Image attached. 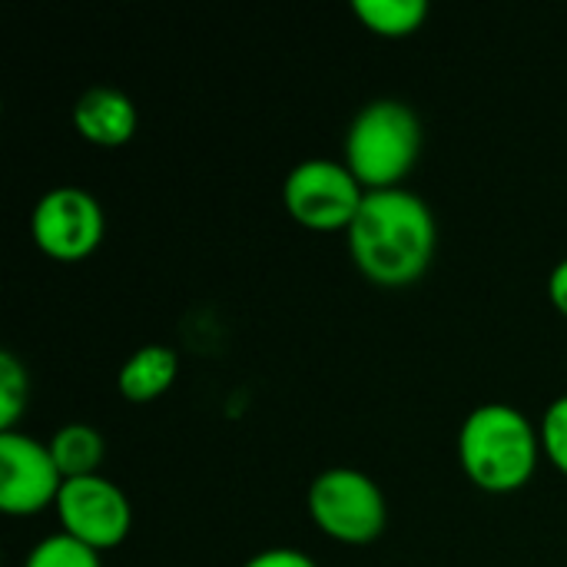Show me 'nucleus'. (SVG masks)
<instances>
[{"mask_svg": "<svg viewBox=\"0 0 567 567\" xmlns=\"http://www.w3.org/2000/svg\"><path fill=\"white\" fill-rule=\"evenodd\" d=\"M538 435H542V452H545V458L567 475V395H558L548 409H545V415H542V422H538Z\"/></svg>", "mask_w": 567, "mask_h": 567, "instance_id": "obj_15", "label": "nucleus"}, {"mask_svg": "<svg viewBox=\"0 0 567 567\" xmlns=\"http://www.w3.org/2000/svg\"><path fill=\"white\" fill-rule=\"evenodd\" d=\"M23 567H103V561H100V551L86 548L66 532H56L30 548Z\"/></svg>", "mask_w": 567, "mask_h": 567, "instance_id": "obj_14", "label": "nucleus"}, {"mask_svg": "<svg viewBox=\"0 0 567 567\" xmlns=\"http://www.w3.org/2000/svg\"><path fill=\"white\" fill-rule=\"evenodd\" d=\"M542 435L532 419L508 402L472 409L458 429V462L472 485L492 495L525 488L542 462Z\"/></svg>", "mask_w": 567, "mask_h": 567, "instance_id": "obj_2", "label": "nucleus"}, {"mask_svg": "<svg viewBox=\"0 0 567 567\" xmlns=\"http://www.w3.org/2000/svg\"><path fill=\"white\" fill-rule=\"evenodd\" d=\"M243 567H319L306 551L299 548H266L259 555H252Z\"/></svg>", "mask_w": 567, "mask_h": 567, "instance_id": "obj_16", "label": "nucleus"}, {"mask_svg": "<svg viewBox=\"0 0 567 567\" xmlns=\"http://www.w3.org/2000/svg\"><path fill=\"white\" fill-rule=\"evenodd\" d=\"M309 518L339 545H369L385 532L389 505L372 475L336 465L319 472L306 492Z\"/></svg>", "mask_w": 567, "mask_h": 567, "instance_id": "obj_4", "label": "nucleus"}, {"mask_svg": "<svg viewBox=\"0 0 567 567\" xmlns=\"http://www.w3.org/2000/svg\"><path fill=\"white\" fill-rule=\"evenodd\" d=\"M548 299L567 319V259L555 262V269L548 272Z\"/></svg>", "mask_w": 567, "mask_h": 567, "instance_id": "obj_17", "label": "nucleus"}, {"mask_svg": "<svg viewBox=\"0 0 567 567\" xmlns=\"http://www.w3.org/2000/svg\"><path fill=\"white\" fill-rule=\"evenodd\" d=\"M349 256L359 272L379 286H409L435 259L439 226L432 206L405 189H369L352 226L346 229Z\"/></svg>", "mask_w": 567, "mask_h": 567, "instance_id": "obj_1", "label": "nucleus"}, {"mask_svg": "<svg viewBox=\"0 0 567 567\" xmlns=\"http://www.w3.org/2000/svg\"><path fill=\"white\" fill-rule=\"evenodd\" d=\"M63 475L47 442L27 432H0V512L13 518L56 505Z\"/></svg>", "mask_w": 567, "mask_h": 567, "instance_id": "obj_8", "label": "nucleus"}, {"mask_svg": "<svg viewBox=\"0 0 567 567\" xmlns=\"http://www.w3.org/2000/svg\"><path fill=\"white\" fill-rule=\"evenodd\" d=\"M60 528L93 551H110L126 542L133 528V505L120 485L103 475L70 478L56 498Z\"/></svg>", "mask_w": 567, "mask_h": 567, "instance_id": "obj_7", "label": "nucleus"}, {"mask_svg": "<svg viewBox=\"0 0 567 567\" xmlns=\"http://www.w3.org/2000/svg\"><path fill=\"white\" fill-rule=\"evenodd\" d=\"M179 375V355L169 346H143L136 349L116 375V389L133 405H150L173 389Z\"/></svg>", "mask_w": 567, "mask_h": 567, "instance_id": "obj_10", "label": "nucleus"}, {"mask_svg": "<svg viewBox=\"0 0 567 567\" xmlns=\"http://www.w3.org/2000/svg\"><path fill=\"white\" fill-rule=\"evenodd\" d=\"M365 193L369 189L355 179V173L342 159H329V156H309L296 163L282 179L286 213L299 226L319 233L349 229Z\"/></svg>", "mask_w": 567, "mask_h": 567, "instance_id": "obj_5", "label": "nucleus"}, {"mask_svg": "<svg viewBox=\"0 0 567 567\" xmlns=\"http://www.w3.org/2000/svg\"><path fill=\"white\" fill-rule=\"evenodd\" d=\"M50 455L63 475V482L70 478H86V475H100L103 455H106V439L100 435L96 425L90 422H66L50 435Z\"/></svg>", "mask_w": 567, "mask_h": 567, "instance_id": "obj_11", "label": "nucleus"}, {"mask_svg": "<svg viewBox=\"0 0 567 567\" xmlns=\"http://www.w3.org/2000/svg\"><path fill=\"white\" fill-rule=\"evenodd\" d=\"M30 402L27 365L13 352H0V432H13Z\"/></svg>", "mask_w": 567, "mask_h": 567, "instance_id": "obj_13", "label": "nucleus"}, {"mask_svg": "<svg viewBox=\"0 0 567 567\" xmlns=\"http://www.w3.org/2000/svg\"><path fill=\"white\" fill-rule=\"evenodd\" d=\"M422 140L419 113L395 96H379L352 116L342 140V163L365 189H392L415 169Z\"/></svg>", "mask_w": 567, "mask_h": 567, "instance_id": "obj_3", "label": "nucleus"}, {"mask_svg": "<svg viewBox=\"0 0 567 567\" xmlns=\"http://www.w3.org/2000/svg\"><path fill=\"white\" fill-rule=\"evenodd\" d=\"M352 13L379 37H409L429 20V0H355Z\"/></svg>", "mask_w": 567, "mask_h": 567, "instance_id": "obj_12", "label": "nucleus"}, {"mask_svg": "<svg viewBox=\"0 0 567 567\" xmlns=\"http://www.w3.org/2000/svg\"><path fill=\"white\" fill-rule=\"evenodd\" d=\"M33 243L60 262L86 259L106 233V216L100 199L83 186H53L47 189L30 216Z\"/></svg>", "mask_w": 567, "mask_h": 567, "instance_id": "obj_6", "label": "nucleus"}, {"mask_svg": "<svg viewBox=\"0 0 567 567\" xmlns=\"http://www.w3.org/2000/svg\"><path fill=\"white\" fill-rule=\"evenodd\" d=\"M73 126L86 143L96 146H123L133 140L136 126H140V113L136 103L116 90V86H90L76 96L73 110Z\"/></svg>", "mask_w": 567, "mask_h": 567, "instance_id": "obj_9", "label": "nucleus"}]
</instances>
